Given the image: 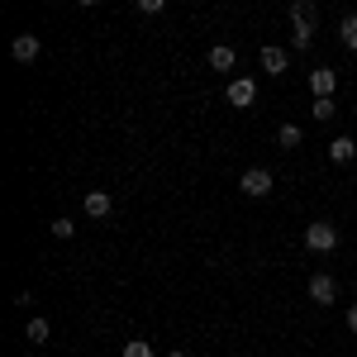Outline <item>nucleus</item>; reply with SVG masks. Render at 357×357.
Segmentation results:
<instances>
[{
	"label": "nucleus",
	"mask_w": 357,
	"mask_h": 357,
	"mask_svg": "<svg viewBox=\"0 0 357 357\" xmlns=\"http://www.w3.org/2000/svg\"><path fill=\"white\" fill-rule=\"evenodd\" d=\"M305 248H310V252H333V248H338V229L324 224V220H314L305 229Z\"/></svg>",
	"instance_id": "f257e3e1"
},
{
	"label": "nucleus",
	"mask_w": 357,
	"mask_h": 357,
	"mask_svg": "<svg viewBox=\"0 0 357 357\" xmlns=\"http://www.w3.org/2000/svg\"><path fill=\"white\" fill-rule=\"evenodd\" d=\"M238 186H243L248 195H257V200H262V195H272L276 176L267 172V167H248V172H243V181H238Z\"/></svg>",
	"instance_id": "f03ea898"
},
{
	"label": "nucleus",
	"mask_w": 357,
	"mask_h": 357,
	"mask_svg": "<svg viewBox=\"0 0 357 357\" xmlns=\"http://www.w3.org/2000/svg\"><path fill=\"white\" fill-rule=\"evenodd\" d=\"M310 301L314 305H333L338 301V281H333L329 272H314L310 276Z\"/></svg>",
	"instance_id": "7ed1b4c3"
},
{
	"label": "nucleus",
	"mask_w": 357,
	"mask_h": 357,
	"mask_svg": "<svg viewBox=\"0 0 357 357\" xmlns=\"http://www.w3.org/2000/svg\"><path fill=\"white\" fill-rule=\"evenodd\" d=\"M257 62H262V72H267V77H281V72L291 67V53H286V48H276V43H267V48L257 53Z\"/></svg>",
	"instance_id": "20e7f679"
},
{
	"label": "nucleus",
	"mask_w": 357,
	"mask_h": 357,
	"mask_svg": "<svg viewBox=\"0 0 357 357\" xmlns=\"http://www.w3.org/2000/svg\"><path fill=\"white\" fill-rule=\"evenodd\" d=\"M252 100H257V82H252V77H234V82H229V105L243 110V105H252Z\"/></svg>",
	"instance_id": "39448f33"
},
{
	"label": "nucleus",
	"mask_w": 357,
	"mask_h": 357,
	"mask_svg": "<svg viewBox=\"0 0 357 357\" xmlns=\"http://www.w3.org/2000/svg\"><path fill=\"white\" fill-rule=\"evenodd\" d=\"M333 86H338V77H333L329 67H314V72H310V91H314V100H333Z\"/></svg>",
	"instance_id": "423d86ee"
},
{
	"label": "nucleus",
	"mask_w": 357,
	"mask_h": 357,
	"mask_svg": "<svg viewBox=\"0 0 357 357\" xmlns=\"http://www.w3.org/2000/svg\"><path fill=\"white\" fill-rule=\"evenodd\" d=\"M82 210L91 215V220H105L114 210V200H110V191H86V200H82Z\"/></svg>",
	"instance_id": "0eeeda50"
},
{
	"label": "nucleus",
	"mask_w": 357,
	"mask_h": 357,
	"mask_svg": "<svg viewBox=\"0 0 357 357\" xmlns=\"http://www.w3.org/2000/svg\"><path fill=\"white\" fill-rule=\"evenodd\" d=\"M38 53H43V43H38L33 33H20V38L10 43V57H15V62H33Z\"/></svg>",
	"instance_id": "6e6552de"
},
{
	"label": "nucleus",
	"mask_w": 357,
	"mask_h": 357,
	"mask_svg": "<svg viewBox=\"0 0 357 357\" xmlns=\"http://www.w3.org/2000/svg\"><path fill=\"white\" fill-rule=\"evenodd\" d=\"M234 62H238L234 43H215V48H210V67H215V72H234Z\"/></svg>",
	"instance_id": "1a4fd4ad"
},
{
	"label": "nucleus",
	"mask_w": 357,
	"mask_h": 357,
	"mask_svg": "<svg viewBox=\"0 0 357 357\" xmlns=\"http://www.w3.org/2000/svg\"><path fill=\"white\" fill-rule=\"evenodd\" d=\"M329 158H333L338 167L353 162V158H357V143H353V138H333V143H329Z\"/></svg>",
	"instance_id": "9d476101"
},
{
	"label": "nucleus",
	"mask_w": 357,
	"mask_h": 357,
	"mask_svg": "<svg viewBox=\"0 0 357 357\" xmlns=\"http://www.w3.org/2000/svg\"><path fill=\"white\" fill-rule=\"evenodd\" d=\"M48 333H53V324H48V319L29 314V324H24V338H29V343H48Z\"/></svg>",
	"instance_id": "9b49d317"
},
{
	"label": "nucleus",
	"mask_w": 357,
	"mask_h": 357,
	"mask_svg": "<svg viewBox=\"0 0 357 357\" xmlns=\"http://www.w3.org/2000/svg\"><path fill=\"white\" fill-rule=\"evenodd\" d=\"M291 24L296 29H314V5H310V0H296V5H291Z\"/></svg>",
	"instance_id": "f8f14e48"
},
{
	"label": "nucleus",
	"mask_w": 357,
	"mask_h": 357,
	"mask_svg": "<svg viewBox=\"0 0 357 357\" xmlns=\"http://www.w3.org/2000/svg\"><path fill=\"white\" fill-rule=\"evenodd\" d=\"M338 38H343V48H353V53H357V15H343V24H338Z\"/></svg>",
	"instance_id": "ddd939ff"
},
{
	"label": "nucleus",
	"mask_w": 357,
	"mask_h": 357,
	"mask_svg": "<svg viewBox=\"0 0 357 357\" xmlns=\"http://www.w3.org/2000/svg\"><path fill=\"white\" fill-rule=\"evenodd\" d=\"M301 124H281V129H276V143H281V148H301Z\"/></svg>",
	"instance_id": "4468645a"
},
{
	"label": "nucleus",
	"mask_w": 357,
	"mask_h": 357,
	"mask_svg": "<svg viewBox=\"0 0 357 357\" xmlns=\"http://www.w3.org/2000/svg\"><path fill=\"white\" fill-rule=\"evenodd\" d=\"M124 357H158V353H153V343H143V338H129V343H124Z\"/></svg>",
	"instance_id": "2eb2a0df"
},
{
	"label": "nucleus",
	"mask_w": 357,
	"mask_h": 357,
	"mask_svg": "<svg viewBox=\"0 0 357 357\" xmlns=\"http://www.w3.org/2000/svg\"><path fill=\"white\" fill-rule=\"evenodd\" d=\"M48 229H53V238H72V234H77V224H72V220H53Z\"/></svg>",
	"instance_id": "dca6fc26"
},
{
	"label": "nucleus",
	"mask_w": 357,
	"mask_h": 357,
	"mask_svg": "<svg viewBox=\"0 0 357 357\" xmlns=\"http://www.w3.org/2000/svg\"><path fill=\"white\" fill-rule=\"evenodd\" d=\"M291 43H296V53H305V48L314 43V29H296V38H291Z\"/></svg>",
	"instance_id": "f3484780"
},
{
	"label": "nucleus",
	"mask_w": 357,
	"mask_h": 357,
	"mask_svg": "<svg viewBox=\"0 0 357 357\" xmlns=\"http://www.w3.org/2000/svg\"><path fill=\"white\" fill-rule=\"evenodd\" d=\"M138 15H148V20L162 15V0H138Z\"/></svg>",
	"instance_id": "a211bd4d"
},
{
	"label": "nucleus",
	"mask_w": 357,
	"mask_h": 357,
	"mask_svg": "<svg viewBox=\"0 0 357 357\" xmlns=\"http://www.w3.org/2000/svg\"><path fill=\"white\" fill-rule=\"evenodd\" d=\"M314 119H333V100H314Z\"/></svg>",
	"instance_id": "6ab92c4d"
},
{
	"label": "nucleus",
	"mask_w": 357,
	"mask_h": 357,
	"mask_svg": "<svg viewBox=\"0 0 357 357\" xmlns=\"http://www.w3.org/2000/svg\"><path fill=\"white\" fill-rule=\"evenodd\" d=\"M348 329L357 333V305H348Z\"/></svg>",
	"instance_id": "aec40b11"
},
{
	"label": "nucleus",
	"mask_w": 357,
	"mask_h": 357,
	"mask_svg": "<svg viewBox=\"0 0 357 357\" xmlns=\"http://www.w3.org/2000/svg\"><path fill=\"white\" fill-rule=\"evenodd\" d=\"M167 357H186V353H181V348H172V353H167Z\"/></svg>",
	"instance_id": "412c9836"
},
{
	"label": "nucleus",
	"mask_w": 357,
	"mask_h": 357,
	"mask_svg": "<svg viewBox=\"0 0 357 357\" xmlns=\"http://www.w3.org/2000/svg\"><path fill=\"white\" fill-rule=\"evenodd\" d=\"M353 119H357V105H353Z\"/></svg>",
	"instance_id": "4be33fe9"
}]
</instances>
